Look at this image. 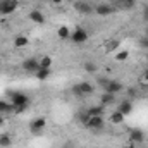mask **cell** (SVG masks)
Listing matches in <instances>:
<instances>
[{"label":"cell","mask_w":148,"mask_h":148,"mask_svg":"<svg viewBox=\"0 0 148 148\" xmlns=\"http://www.w3.org/2000/svg\"><path fill=\"white\" fill-rule=\"evenodd\" d=\"M50 66H52V59H50V57H43V59L40 60V67L50 69Z\"/></svg>","instance_id":"obj_24"},{"label":"cell","mask_w":148,"mask_h":148,"mask_svg":"<svg viewBox=\"0 0 148 148\" xmlns=\"http://www.w3.org/2000/svg\"><path fill=\"white\" fill-rule=\"evenodd\" d=\"M74 9L77 12H81V14H91V12H95V7L91 3H88V2H83V0L76 2L74 3Z\"/></svg>","instance_id":"obj_11"},{"label":"cell","mask_w":148,"mask_h":148,"mask_svg":"<svg viewBox=\"0 0 148 148\" xmlns=\"http://www.w3.org/2000/svg\"><path fill=\"white\" fill-rule=\"evenodd\" d=\"M29 19L33 21V23H36V24H43L45 23V16H43V12H40V10H31L29 12Z\"/></svg>","instance_id":"obj_14"},{"label":"cell","mask_w":148,"mask_h":148,"mask_svg":"<svg viewBox=\"0 0 148 148\" xmlns=\"http://www.w3.org/2000/svg\"><path fill=\"white\" fill-rule=\"evenodd\" d=\"M45 127H47V119H45V117H36V119H33L31 124H29L31 133H41Z\"/></svg>","instance_id":"obj_8"},{"label":"cell","mask_w":148,"mask_h":148,"mask_svg":"<svg viewBox=\"0 0 148 148\" xmlns=\"http://www.w3.org/2000/svg\"><path fill=\"white\" fill-rule=\"evenodd\" d=\"M100 102H102V105H103V107H107V105L115 103L117 100H115V95H114V93H107V91H103V95L100 97Z\"/></svg>","instance_id":"obj_13"},{"label":"cell","mask_w":148,"mask_h":148,"mask_svg":"<svg viewBox=\"0 0 148 148\" xmlns=\"http://www.w3.org/2000/svg\"><path fill=\"white\" fill-rule=\"evenodd\" d=\"M141 17H143V21L148 23V3H143V10H141Z\"/></svg>","instance_id":"obj_26"},{"label":"cell","mask_w":148,"mask_h":148,"mask_svg":"<svg viewBox=\"0 0 148 148\" xmlns=\"http://www.w3.org/2000/svg\"><path fill=\"white\" fill-rule=\"evenodd\" d=\"M143 76H145V79H147V81H148V69H147V71H145V74H143Z\"/></svg>","instance_id":"obj_35"},{"label":"cell","mask_w":148,"mask_h":148,"mask_svg":"<svg viewBox=\"0 0 148 148\" xmlns=\"http://www.w3.org/2000/svg\"><path fill=\"white\" fill-rule=\"evenodd\" d=\"M50 74H52V69L40 67L36 73H35V77H36V79H40V81H45V79H48V77H50Z\"/></svg>","instance_id":"obj_16"},{"label":"cell","mask_w":148,"mask_h":148,"mask_svg":"<svg viewBox=\"0 0 148 148\" xmlns=\"http://www.w3.org/2000/svg\"><path fill=\"white\" fill-rule=\"evenodd\" d=\"M124 148H134V145L131 143V145H127V147H124Z\"/></svg>","instance_id":"obj_36"},{"label":"cell","mask_w":148,"mask_h":148,"mask_svg":"<svg viewBox=\"0 0 148 148\" xmlns=\"http://www.w3.org/2000/svg\"><path fill=\"white\" fill-rule=\"evenodd\" d=\"M10 103L14 105V107H28L29 105V97L26 95V93H21V91H12L10 95Z\"/></svg>","instance_id":"obj_2"},{"label":"cell","mask_w":148,"mask_h":148,"mask_svg":"<svg viewBox=\"0 0 148 148\" xmlns=\"http://www.w3.org/2000/svg\"><path fill=\"white\" fill-rule=\"evenodd\" d=\"M71 91H73L76 97H86V95H91V93L95 91V88H93V84H91V83H88V81H83V83H77V84H74Z\"/></svg>","instance_id":"obj_1"},{"label":"cell","mask_w":148,"mask_h":148,"mask_svg":"<svg viewBox=\"0 0 148 148\" xmlns=\"http://www.w3.org/2000/svg\"><path fill=\"white\" fill-rule=\"evenodd\" d=\"M9 112H14V105H12L10 102L0 100V114L3 115V114H9Z\"/></svg>","instance_id":"obj_17"},{"label":"cell","mask_w":148,"mask_h":148,"mask_svg":"<svg viewBox=\"0 0 148 148\" xmlns=\"http://www.w3.org/2000/svg\"><path fill=\"white\" fill-rule=\"evenodd\" d=\"M140 47L145 48V50H148V36L147 35H143V36L140 38Z\"/></svg>","instance_id":"obj_25"},{"label":"cell","mask_w":148,"mask_h":148,"mask_svg":"<svg viewBox=\"0 0 148 148\" xmlns=\"http://www.w3.org/2000/svg\"><path fill=\"white\" fill-rule=\"evenodd\" d=\"M23 69H24L26 73L35 74L38 69H40V60H38V59H35V57H29V59L23 60Z\"/></svg>","instance_id":"obj_6"},{"label":"cell","mask_w":148,"mask_h":148,"mask_svg":"<svg viewBox=\"0 0 148 148\" xmlns=\"http://www.w3.org/2000/svg\"><path fill=\"white\" fill-rule=\"evenodd\" d=\"M17 5H19L17 0H0V14L9 16L17 9Z\"/></svg>","instance_id":"obj_5"},{"label":"cell","mask_w":148,"mask_h":148,"mask_svg":"<svg viewBox=\"0 0 148 148\" xmlns=\"http://www.w3.org/2000/svg\"><path fill=\"white\" fill-rule=\"evenodd\" d=\"M117 110L121 112L122 115H129L133 112V102L131 100H121L117 103Z\"/></svg>","instance_id":"obj_12"},{"label":"cell","mask_w":148,"mask_h":148,"mask_svg":"<svg viewBox=\"0 0 148 148\" xmlns=\"http://www.w3.org/2000/svg\"><path fill=\"white\" fill-rule=\"evenodd\" d=\"M97 83H98V86L105 88V84L109 83V79H107V77H98V79H97Z\"/></svg>","instance_id":"obj_29"},{"label":"cell","mask_w":148,"mask_h":148,"mask_svg":"<svg viewBox=\"0 0 148 148\" xmlns=\"http://www.w3.org/2000/svg\"><path fill=\"white\" fill-rule=\"evenodd\" d=\"M114 10H115V7L112 3H98V5H95V12L98 16H110V14H114Z\"/></svg>","instance_id":"obj_10"},{"label":"cell","mask_w":148,"mask_h":148,"mask_svg":"<svg viewBox=\"0 0 148 148\" xmlns=\"http://www.w3.org/2000/svg\"><path fill=\"white\" fill-rule=\"evenodd\" d=\"M124 117H126V115H122V114H121L119 110H115V112H112V115H110V121L114 122V124H121V122L124 121Z\"/></svg>","instance_id":"obj_20"},{"label":"cell","mask_w":148,"mask_h":148,"mask_svg":"<svg viewBox=\"0 0 148 148\" xmlns=\"http://www.w3.org/2000/svg\"><path fill=\"white\" fill-rule=\"evenodd\" d=\"M12 145V138L9 136V134H0V147L7 148Z\"/></svg>","instance_id":"obj_22"},{"label":"cell","mask_w":148,"mask_h":148,"mask_svg":"<svg viewBox=\"0 0 148 148\" xmlns=\"http://www.w3.org/2000/svg\"><path fill=\"white\" fill-rule=\"evenodd\" d=\"M62 2H64V0H50V3H52V5H60Z\"/></svg>","instance_id":"obj_32"},{"label":"cell","mask_w":148,"mask_h":148,"mask_svg":"<svg viewBox=\"0 0 148 148\" xmlns=\"http://www.w3.org/2000/svg\"><path fill=\"white\" fill-rule=\"evenodd\" d=\"M117 47H119V41H117V40H114V41H110V43L107 45V50L110 52V50H114V48H117Z\"/></svg>","instance_id":"obj_28"},{"label":"cell","mask_w":148,"mask_h":148,"mask_svg":"<svg viewBox=\"0 0 148 148\" xmlns=\"http://www.w3.org/2000/svg\"><path fill=\"white\" fill-rule=\"evenodd\" d=\"M136 7V0H124V9H134Z\"/></svg>","instance_id":"obj_27"},{"label":"cell","mask_w":148,"mask_h":148,"mask_svg":"<svg viewBox=\"0 0 148 148\" xmlns=\"http://www.w3.org/2000/svg\"><path fill=\"white\" fill-rule=\"evenodd\" d=\"M112 5L119 7V9H124V0H112Z\"/></svg>","instance_id":"obj_30"},{"label":"cell","mask_w":148,"mask_h":148,"mask_svg":"<svg viewBox=\"0 0 148 148\" xmlns=\"http://www.w3.org/2000/svg\"><path fill=\"white\" fill-rule=\"evenodd\" d=\"M28 43H29V40L26 36H17L14 40V45H16L17 48H24V47H28Z\"/></svg>","instance_id":"obj_18"},{"label":"cell","mask_w":148,"mask_h":148,"mask_svg":"<svg viewBox=\"0 0 148 148\" xmlns=\"http://www.w3.org/2000/svg\"><path fill=\"white\" fill-rule=\"evenodd\" d=\"M57 35H59V38H71V29L67 28V26H60L59 28V31H57Z\"/></svg>","instance_id":"obj_21"},{"label":"cell","mask_w":148,"mask_h":148,"mask_svg":"<svg viewBox=\"0 0 148 148\" xmlns=\"http://www.w3.org/2000/svg\"><path fill=\"white\" fill-rule=\"evenodd\" d=\"M143 140H145V133L141 131V129H129V143H133V145H138V143H143Z\"/></svg>","instance_id":"obj_9"},{"label":"cell","mask_w":148,"mask_h":148,"mask_svg":"<svg viewBox=\"0 0 148 148\" xmlns=\"http://www.w3.org/2000/svg\"><path fill=\"white\" fill-rule=\"evenodd\" d=\"M127 95H129V97H136V91H134V90H127Z\"/></svg>","instance_id":"obj_33"},{"label":"cell","mask_w":148,"mask_h":148,"mask_svg":"<svg viewBox=\"0 0 148 148\" xmlns=\"http://www.w3.org/2000/svg\"><path fill=\"white\" fill-rule=\"evenodd\" d=\"M145 35H147V36H148V28H147V29H145Z\"/></svg>","instance_id":"obj_37"},{"label":"cell","mask_w":148,"mask_h":148,"mask_svg":"<svg viewBox=\"0 0 148 148\" xmlns=\"http://www.w3.org/2000/svg\"><path fill=\"white\" fill-rule=\"evenodd\" d=\"M122 90H124L122 83H121V81H115V79H109V83H107L105 88H103V91H107V93H114V95L121 93Z\"/></svg>","instance_id":"obj_7"},{"label":"cell","mask_w":148,"mask_h":148,"mask_svg":"<svg viewBox=\"0 0 148 148\" xmlns=\"http://www.w3.org/2000/svg\"><path fill=\"white\" fill-rule=\"evenodd\" d=\"M60 148H74V143H73V141H66Z\"/></svg>","instance_id":"obj_31"},{"label":"cell","mask_w":148,"mask_h":148,"mask_svg":"<svg viewBox=\"0 0 148 148\" xmlns=\"http://www.w3.org/2000/svg\"><path fill=\"white\" fill-rule=\"evenodd\" d=\"M83 67H84V71H86V73H90V74H95V73H97V64H95L93 60H86Z\"/></svg>","instance_id":"obj_19"},{"label":"cell","mask_w":148,"mask_h":148,"mask_svg":"<svg viewBox=\"0 0 148 148\" xmlns=\"http://www.w3.org/2000/svg\"><path fill=\"white\" fill-rule=\"evenodd\" d=\"M3 122H5V117H3V115H2V114H0V126H2V124H3Z\"/></svg>","instance_id":"obj_34"},{"label":"cell","mask_w":148,"mask_h":148,"mask_svg":"<svg viewBox=\"0 0 148 148\" xmlns=\"http://www.w3.org/2000/svg\"><path fill=\"white\" fill-rule=\"evenodd\" d=\"M103 112H105V107L100 103V105H93V107H88L86 109V114L91 117V115H103Z\"/></svg>","instance_id":"obj_15"},{"label":"cell","mask_w":148,"mask_h":148,"mask_svg":"<svg viewBox=\"0 0 148 148\" xmlns=\"http://www.w3.org/2000/svg\"><path fill=\"white\" fill-rule=\"evenodd\" d=\"M88 38H90V33H88L84 28H76L74 31H71V40H73L74 43H77V45L86 43Z\"/></svg>","instance_id":"obj_4"},{"label":"cell","mask_w":148,"mask_h":148,"mask_svg":"<svg viewBox=\"0 0 148 148\" xmlns=\"http://www.w3.org/2000/svg\"><path fill=\"white\" fill-rule=\"evenodd\" d=\"M105 126V121H103V115H91L86 122H84V127L90 129V131H98V129H103Z\"/></svg>","instance_id":"obj_3"},{"label":"cell","mask_w":148,"mask_h":148,"mask_svg":"<svg viewBox=\"0 0 148 148\" xmlns=\"http://www.w3.org/2000/svg\"><path fill=\"white\" fill-rule=\"evenodd\" d=\"M127 57H129V52H127V50H122V52L115 53V60H119V62H124Z\"/></svg>","instance_id":"obj_23"}]
</instances>
